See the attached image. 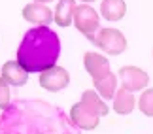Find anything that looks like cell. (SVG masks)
Wrapping results in <instances>:
<instances>
[{
  "mask_svg": "<svg viewBox=\"0 0 153 134\" xmlns=\"http://www.w3.org/2000/svg\"><path fill=\"white\" fill-rule=\"evenodd\" d=\"M61 55V40L49 27H36L30 28L17 49V62L27 70L32 72H44L55 62Z\"/></svg>",
  "mask_w": 153,
  "mask_h": 134,
  "instance_id": "6da1fadb",
  "label": "cell"
},
{
  "mask_svg": "<svg viewBox=\"0 0 153 134\" xmlns=\"http://www.w3.org/2000/svg\"><path fill=\"white\" fill-rule=\"evenodd\" d=\"M93 44L108 55H121L127 49V38L117 28H98Z\"/></svg>",
  "mask_w": 153,
  "mask_h": 134,
  "instance_id": "7a4b0ae2",
  "label": "cell"
},
{
  "mask_svg": "<svg viewBox=\"0 0 153 134\" xmlns=\"http://www.w3.org/2000/svg\"><path fill=\"white\" fill-rule=\"evenodd\" d=\"M72 21H74V27L78 28L85 38H89L93 42L95 34L98 32V28H100V19H98L97 11L87 4H79V6H76V10H74Z\"/></svg>",
  "mask_w": 153,
  "mask_h": 134,
  "instance_id": "3957f363",
  "label": "cell"
},
{
  "mask_svg": "<svg viewBox=\"0 0 153 134\" xmlns=\"http://www.w3.org/2000/svg\"><path fill=\"white\" fill-rule=\"evenodd\" d=\"M70 119H72L74 125H78L79 129L83 130H93L98 127V121H100V115L91 104H87L85 100H79L78 104H74L72 110H70Z\"/></svg>",
  "mask_w": 153,
  "mask_h": 134,
  "instance_id": "277c9868",
  "label": "cell"
},
{
  "mask_svg": "<svg viewBox=\"0 0 153 134\" xmlns=\"http://www.w3.org/2000/svg\"><path fill=\"white\" fill-rule=\"evenodd\" d=\"M70 83V74L61 66H51L40 72V87L49 93H59Z\"/></svg>",
  "mask_w": 153,
  "mask_h": 134,
  "instance_id": "5b68a950",
  "label": "cell"
},
{
  "mask_svg": "<svg viewBox=\"0 0 153 134\" xmlns=\"http://www.w3.org/2000/svg\"><path fill=\"white\" fill-rule=\"evenodd\" d=\"M119 79H121V87L131 93L136 91H144L149 83V76L148 72H144L138 66H125L119 70Z\"/></svg>",
  "mask_w": 153,
  "mask_h": 134,
  "instance_id": "8992f818",
  "label": "cell"
},
{
  "mask_svg": "<svg viewBox=\"0 0 153 134\" xmlns=\"http://www.w3.org/2000/svg\"><path fill=\"white\" fill-rule=\"evenodd\" d=\"M23 17H25L28 23H36L38 27H42V25L48 27L49 23H53V11H51V8H48V6L42 4V2L27 4L25 8H23Z\"/></svg>",
  "mask_w": 153,
  "mask_h": 134,
  "instance_id": "52a82bcc",
  "label": "cell"
},
{
  "mask_svg": "<svg viewBox=\"0 0 153 134\" xmlns=\"http://www.w3.org/2000/svg\"><path fill=\"white\" fill-rule=\"evenodd\" d=\"M0 78L10 87H23L28 81V72L17 61H8L2 66V76Z\"/></svg>",
  "mask_w": 153,
  "mask_h": 134,
  "instance_id": "ba28073f",
  "label": "cell"
},
{
  "mask_svg": "<svg viewBox=\"0 0 153 134\" xmlns=\"http://www.w3.org/2000/svg\"><path fill=\"white\" fill-rule=\"evenodd\" d=\"M83 64H85V70L89 72V76L93 79H100L110 72V61L100 53H93V51L85 53Z\"/></svg>",
  "mask_w": 153,
  "mask_h": 134,
  "instance_id": "9c48e42d",
  "label": "cell"
},
{
  "mask_svg": "<svg viewBox=\"0 0 153 134\" xmlns=\"http://www.w3.org/2000/svg\"><path fill=\"white\" fill-rule=\"evenodd\" d=\"M114 110L119 115H128V113H132V110L134 106H136V98H134V95L131 91H127V89H123V87H119V89L115 91V95H114Z\"/></svg>",
  "mask_w": 153,
  "mask_h": 134,
  "instance_id": "30bf717a",
  "label": "cell"
},
{
  "mask_svg": "<svg viewBox=\"0 0 153 134\" xmlns=\"http://www.w3.org/2000/svg\"><path fill=\"white\" fill-rule=\"evenodd\" d=\"M127 13L125 0H102L100 4V15L106 21H119Z\"/></svg>",
  "mask_w": 153,
  "mask_h": 134,
  "instance_id": "8fae6325",
  "label": "cell"
},
{
  "mask_svg": "<svg viewBox=\"0 0 153 134\" xmlns=\"http://www.w3.org/2000/svg\"><path fill=\"white\" fill-rule=\"evenodd\" d=\"M74 10H76V0H59V4L55 8V13H53V21L62 28L72 25Z\"/></svg>",
  "mask_w": 153,
  "mask_h": 134,
  "instance_id": "7c38bea8",
  "label": "cell"
},
{
  "mask_svg": "<svg viewBox=\"0 0 153 134\" xmlns=\"http://www.w3.org/2000/svg\"><path fill=\"white\" fill-rule=\"evenodd\" d=\"M93 83H95L97 93L104 98V100H106V98H114L115 91H117V76L115 74L108 72L100 79H93Z\"/></svg>",
  "mask_w": 153,
  "mask_h": 134,
  "instance_id": "4fadbf2b",
  "label": "cell"
},
{
  "mask_svg": "<svg viewBox=\"0 0 153 134\" xmlns=\"http://www.w3.org/2000/svg\"><path fill=\"white\" fill-rule=\"evenodd\" d=\"M81 100H85L87 104H91V106L98 112L100 117H106V115H108V106H106V102L100 98V95H98L97 91H91V89L85 91L83 95H81Z\"/></svg>",
  "mask_w": 153,
  "mask_h": 134,
  "instance_id": "5bb4252c",
  "label": "cell"
},
{
  "mask_svg": "<svg viewBox=\"0 0 153 134\" xmlns=\"http://www.w3.org/2000/svg\"><path fill=\"white\" fill-rule=\"evenodd\" d=\"M140 112L148 117H153V89H144V93L138 98Z\"/></svg>",
  "mask_w": 153,
  "mask_h": 134,
  "instance_id": "9a60e30c",
  "label": "cell"
},
{
  "mask_svg": "<svg viewBox=\"0 0 153 134\" xmlns=\"http://www.w3.org/2000/svg\"><path fill=\"white\" fill-rule=\"evenodd\" d=\"M11 104V95H10V85L0 78V110H8Z\"/></svg>",
  "mask_w": 153,
  "mask_h": 134,
  "instance_id": "2e32d148",
  "label": "cell"
},
{
  "mask_svg": "<svg viewBox=\"0 0 153 134\" xmlns=\"http://www.w3.org/2000/svg\"><path fill=\"white\" fill-rule=\"evenodd\" d=\"M34 2H42V4H48V2H51V0H34Z\"/></svg>",
  "mask_w": 153,
  "mask_h": 134,
  "instance_id": "e0dca14e",
  "label": "cell"
},
{
  "mask_svg": "<svg viewBox=\"0 0 153 134\" xmlns=\"http://www.w3.org/2000/svg\"><path fill=\"white\" fill-rule=\"evenodd\" d=\"M81 2H85V4H87V2H95V0H81Z\"/></svg>",
  "mask_w": 153,
  "mask_h": 134,
  "instance_id": "ac0fdd59",
  "label": "cell"
}]
</instances>
